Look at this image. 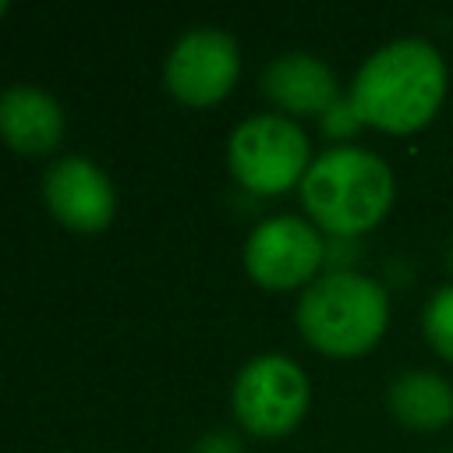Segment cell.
Wrapping results in <instances>:
<instances>
[{
    "label": "cell",
    "instance_id": "1",
    "mask_svg": "<svg viewBox=\"0 0 453 453\" xmlns=\"http://www.w3.org/2000/svg\"><path fill=\"white\" fill-rule=\"evenodd\" d=\"M446 88L449 71L439 46L421 35H400L365 57L347 99L365 124L389 134H411L439 113Z\"/></svg>",
    "mask_w": 453,
    "mask_h": 453
},
{
    "label": "cell",
    "instance_id": "2",
    "mask_svg": "<svg viewBox=\"0 0 453 453\" xmlns=\"http://www.w3.org/2000/svg\"><path fill=\"white\" fill-rule=\"evenodd\" d=\"M396 198L389 163L365 145H329L301 177V202L326 237H361Z\"/></svg>",
    "mask_w": 453,
    "mask_h": 453
},
{
    "label": "cell",
    "instance_id": "3",
    "mask_svg": "<svg viewBox=\"0 0 453 453\" xmlns=\"http://www.w3.org/2000/svg\"><path fill=\"white\" fill-rule=\"evenodd\" d=\"M301 336L333 357L368 354L389 326V294L375 276L357 269L319 273L297 297Z\"/></svg>",
    "mask_w": 453,
    "mask_h": 453
},
{
    "label": "cell",
    "instance_id": "4",
    "mask_svg": "<svg viewBox=\"0 0 453 453\" xmlns=\"http://www.w3.org/2000/svg\"><path fill=\"white\" fill-rule=\"evenodd\" d=\"M226 159L234 177L251 195H280L311 166V142L294 117L255 113L241 120L230 134Z\"/></svg>",
    "mask_w": 453,
    "mask_h": 453
},
{
    "label": "cell",
    "instance_id": "5",
    "mask_svg": "<svg viewBox=\"0 0 453 453\" xmlns=\"http://www.w3.org/2000/svg\"><path fill=\"white\" fill-rule=\"evenodd\" d=\"M308 375L287 354H258L234 379V414L255 435H287L308 411Z\"/></svg>",
    "mask_w": 453,
    "mask_h": 453
},
{
    "label": "cell",
    "instance_id": "6",
    "mask_svg": "<svg viewBox=\"0 0 453 453\" xmlns=\"http://www.w3.org/2000/svg\"><path fill=\"white\" fill-rule=\"evenodd\" d=\"M326 262V237L311 219L265 216L244 241V269L269 290L308 287Z\"/></svg>",
    "mask_w": 453,
    "mask_h": 453
},
{
    "label": "cell",
    "instance_id": "7",
    "mask_svg": "<svg viewBox=\"0 0 453 453\" xmlns=\"http://www.w3.org/2000/svg\"><path fill=\"white\" fill-rule=\"evenodd\" d=\"M237 71H241L237 39L212 25L188 28L173 42V50L163 64V78H166L170 92L195 106L223 99L234 88Z\"/></svg>",
    "mask_w": 453,
    "mask_h": 453
},
{
    "label": "cell",
    "instance_id": "8",
    "mask_svg": "<svg viewBox=\"0 0 453 453\" xmlns=\"http://www.w3.org/2000/svg\"><path fill=\"white\" fill-rule=\"evenodd\" d=\"M42 195L50 212L71 230H103L117 209L110 177L85 156L57 159L42 177Z\"/></svg>",
    "mask_w": 453,
    "mask_h": 453
},
{
    "label": "cell",
    "instance_id": "9",
    "mask_svg": "<svg viewBox=\"0 0 453 453\" xmlns=\"http://www.w3.org/2000/svg\"><path fill=\"white\" fill-rule=\"evenodd\" d=\"M262 88L265 96L287 110V113H326L336 99H340V81L333 74V67L304 50H290L280 53L276 60H269V67L262 71Z\"/></svg>",
    "mask_w": 453,
    "mask_h": 453
},
{
    "label": "cell",
    "instance_id": "10",
    "mask_svg": "<svg viewBox=\"0 0 453 453\" xmlns=\"http://www.w3.org/2000/svg\"><path fill=\"white\" fill-rule=\"evenodd\" d=\"M64 134L60 103L39 85H7L0 92V138L18 152H50Z\"/></svg>",
    "mask_w": 453,
    "mask_h": 453
},
{
    "label": "cell",
    "instance_id": "11",
    "mask_svg": "<svg viewBox=\"0 0 453 453\" xmlns=\"http://www.w3.org/2000/svg\"><path fill=\"white\" fill-rule=\"evenodd\" d=\"M389 411L414 432H439L453 425V382L428 368L400 372L389 382Z\"/></svg>",
    "mask_w": 453,
    "mask_h": 453
},
{
    "label": "cell",
    "instance_id": "12",
    "mask_svg": "<svg viewBox=\"0 0 453 453\" xmlns=\"http://www.w3.org/2000/svg\"><path fill=\"white\" fill-rule=\"evenodd\" d=\"M421 333H425L428 347L442 361H453V283H442L425 301V308H421Z\"/></svg>",
    "mask_w": 453,
    "mask_h": 453
},
{
    "label": "cell",
    "instance_id": "13",
    "mask_svg": "<svg viewBox=\"0 0 453 453\" xmlns=\"http://www.w3.org/2000/svg\"><path fill=\"white\" fill-rule=\"evenodd\" d=\"M357 127H365V120H361V113L354 110V103H350L347 96H340V99L322 113V131H326L329 138H350Z\"/></svg>",
    "mask_w": 453,
    "mask_h": 453
},
{
    "label": "cell",
    "instance_id": "14",
    "mask_svg": "<svg viewBox=\"0 0 453 453\" xmlns=\"http://www.w3.org/2000/svg\"><path fill=\"white\" fill-rule=\"evenodd\" d=\"M195 453H241V442H237L234 432H209V435L195 446Z\"/></svg>",
    "mask_w": 453,
    "mask_h": 453
},
{
    "label": "cell",
    "instance_id": "15",
    "mask_svg": "<svg viewBox=\"0 0 453 453\" xmlns=\"http://www.w3.org/2000/svg\"><path fill=\"white\" fill-rule=\"evenodd\" d=\"M4 11H7V4H4V0H0V18H4Z\"/></svg>",
    "mask_w": 453,
    "mask_h": 453
},
{
    "label": "cell",
    "instance_id": "16",
    "mask_svg": "<svg viewBox=\"0 0 453 453\" xmlns=\"http://www.w3.org/2000/svg\"><path fill=\"white\" fill-rule=\"evenodd\" d=\"M446 453H453V446H449V449H446Z\"/></svg>",
    "mask_w": 453,
    "mask_h": 453
}]
</instances>
